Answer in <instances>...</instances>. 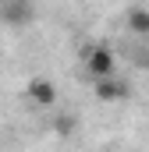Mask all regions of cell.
I'll list each match as a JSON object with an SVG mask.
<instances>
[{
  "mask_svg": "<svg viewBox=\"0 0 149 152\" xmlns=\"http://www.w3.org/2000/svg\"><path fill=\"white\" fill-rule=\"evenodd\" d=\"M36 18V0H0V21L11 28H25Z\"/></svg>",
  "mask_w": 149,
  "mask_h": 152,
  "instance_id": "cell-1",
  "label": "cell"
},
{
  "mask_svg": "<svg viewBox=\"0 0 149 152\" xmlns=\"http://www.w3.org/2000/svg\"><path fill=\"white\" fill-rule=\"evenodd\" d=\"M74 131V117H57V134H71Z\"/></svg>",
  "mask_w": 149,
  "mask_h": 152,
  "instance_id": "cell-6",
  "label": "cell"
},
{
  "mask_svg": "<svg viewBox=\"0 0 149 152\" xmlns=\"http://www.w3.org/2000/svg\"><path fill=\"white\" fill-rule=\"evenodd\" d=\"M85 67H89L92 78H110L114 75V50H107V46L85 50Z\"/></svg>",
  "mask_w": 149,
  "mask_h": 152,
  "instance_id": "cell-2",
  "label": "cell"
},
{
  "mask_svg": "<svg viewBox=\"0 0 149 152\" xmlns=\"http://www.w3.org/2000/svg\"><path fill=\"white\" fill-rule=\"evenodd\" d=\"M128 28L135 36H149V11L146 7H131L128 11Z\"/></svg>",
  "mask_w": 149,
  "mask_h": 152,
  "instance_id": "cell-5",
  "label": "cell"
},
{
  "mask_svg": "<svg viewBox=\"0 0 149 152\" xmlns=\"http://www.w3.org/2000/svg\"><path fill=\"white\" fill-rule=\"evenodd\" d=\"M96 99H103V103H114V99H124L128 96V88H124V81H117V78H96Z\"/></svg>",
  "mask_w": 149,
  "mask_h": 152,
  "instance_id": "cell-4",
  "label": "cell"
},
{
  "mask_svg": "<svg viewBox=\"0 0 149 152\" xmlns=\"http://www.w3.org/2000/svg\"><path fill=\"white\" fill-rule=\"evenodd\" d=\"M25 96H29L36 106L46 110V106H53V103H57V85H53L50 78H32V81L25 85Z\"/></svg>",
  "mask_w": 149,
  "mask_h": 152,
  "instance_id": "cell-3",
  "label": "cell"
}]
</instances>
